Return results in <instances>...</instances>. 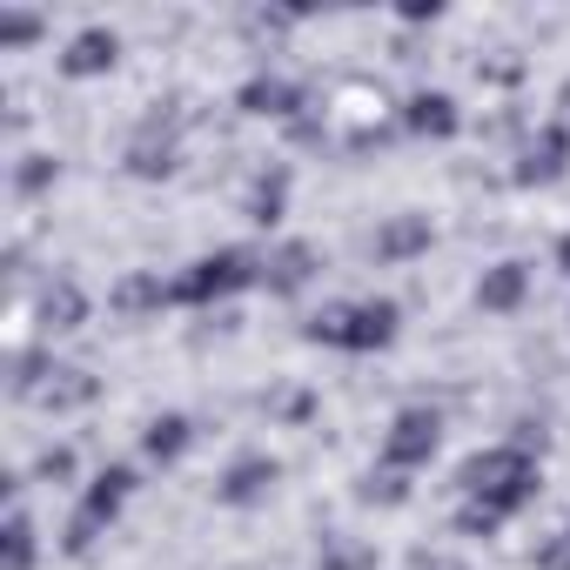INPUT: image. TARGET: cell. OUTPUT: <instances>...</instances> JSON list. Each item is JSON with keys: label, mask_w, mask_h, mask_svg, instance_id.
Wrapping results in <instances>:
<instances>
[{"label": "cell", "mask_w": 570, "mask_h": 570, "mask_svg": "<svg viewBox=\"0 0 570 570\" xmlns=\"http://www.w3.org/2000/svg\"><path fill=\"white\" fill-rule=\"evenodd\" d=\"M101 543H108V530H101L95 517H81V510H68V523L55 530V550H61L68 563H88V557H95Z\"/></svg>", "instance_id": "cell-26"}, {"label": "cell", "mask_w": 570, "mask_h": 570, "mask_svg": "<svg viewBox=\"0 0 570 570\" xmlns=\"http://www.w3.org/2000/svg\"><path fill=\"white\" fill-rule=\"evenodd\" d=\"M88 323H95V296L81 289L75 275H48L41 289H35V303H28L35 343H61V336H75V330H88Z\"/></svg>", "instance_id": "cell-8"}, {"label": "cell", "mask_w": 570, "mask_h": 570, "mask_svg": "<svg viewBox=\"0 0 570 570\" xmlns=\"http://www.w3.org/2000/svg\"><path fill=\"white\" fill-rule=\"evenodd\" d=\"M323 282V248L309 242V235H275L268 248H262V296H275V303H296V296H309Z\"/></svg>", "instance_id": "cell-6"}, {"label": "cell", "mask_w": 570, "mask_h": 570, "mask_svg": "<svg viewBox=\"0 0 570 570\" xmlns=\"http://www.w3.org/2000/svg\"><path fill=\"white\" fill-rule=\"evenodd\" d=\"M235 115L289 128L296 115H309V88H303L296 75H282V68H255V75H248V81L235 88Z\"/></svg>", "instance_id": "cell-11"}, {"label": "cell", "mask_w": 570, "mask_h": 570, "mask_svg": "<svg viewBox=\"0 0 570 570\" xmlns=\"http://www.w3.org/2000/svg\"><path fill=\"white\" fill-rule=\"evenodd\" d=\"M289 202H296V168H289V161H262V168L242 181V222L262 228L268 242L282 235V222H289Z\"/></svg>", "instance_id": "cell-14"}, {"label": "cell", "mask_w": 570, "mask_h": 570, "mask_svg": "<svg viewBox=\"0 0 570 570\" xmlns=\"http://www.w3.org/2000/svg\"><path fill=\"white\" fill-rule=\"evenodd\" d=\"M450 523H456V537H476V543H490V537H503V530H510V517H503V510H490V503H470V497H456Z\"/></svg>", "instance_id": "cell-27"}, {"label": "cell", "mask_w": 570, "mask_h": 570, "mask_svg": "<svg viewBox=\"0 0 570 570\" xmlns=\"http://www.w3.org/2000/svg\"><path fill=\"white\" fill-rule=\"evenodd\" d=\"M95 396H101V376H95V370H81V363H55L28 403L48 410V416H81V410H95Z\"/></svg>", "instance_id": "cell-19"}, {"label": "cell", "mask_w": 570, "mask_h": 570, "mask_svg": "<svg viewBox=\"0 0 570 570\" xmlns=\"http://www.w3.org/2000/svg\"><path fill=\"white\" fill-rule=\"evenodd\" d=\"M41 523L28 503H8L0 510V570H41Z\"/></svg>", "instance_id": "cell-20"}, {"label": "cell", "mask_w": 570, "mask_h": 570, "mask_svg": "<svg viewBox=\"0 0 570 570\" xmlns=\"http://www.w3.org/2000/svg\"><path fill=\"white\" fill-rule=\"evenodd\" d=\"M530 289H537V268H530L523 255H497V262H483L470 303H476L483 316H517V309L530 303Z\"/></svg>", "instance_id": "cell-16"}, {"label": "cell", "mask_w": 570, "mask_h": 570, "mask_svg": "<svg viewBox=\"0 0 570 570\" xmlns=\"http://www.w3.org/2000/svg\"><path fill=\"white\" fill-rule=\"evenodd\" d=\"M195 443H202V430H195L188 410H155V416L141 423V463H148V470H175V463H188Z\"/></svg>", "instance_id": "cell-18"}, {"label": "cell", "mask_w": 570, "mask_h": 570, "mask_svg": "<svg viewBox=\"0 0 570 570\" xmlns=\"http://www.w3.org/2000/svg\"><path fill=\"white\" fill-rule=\"evenodd\" d=\"M563 537H570V523H563Z\"/></svg>", "instance_id": "cell-36"}, {"label": "cell", "mask_w": 570, "mask_h": 570, "mask_svg": "<svg viewBox=\"0 0 570 570\" xmlns=\"http://www.w3.org/2000/svg\"><path fill=\"white\" fill-rule=\"evenodd\" d=\"M28 483H41V490H75L81 497V456H75V443H48V450H35V463H28Z\"/></svg>", "instance_id": "cell-24"}, {"label": "cell", "mask_w": 570, "mask_h": 570, "mask_svg": "<svg viewBox=\"0 0 570 570\" xmlns=\"http://www.w3.org/2000/svg\"><path fill=\"white\" fill-rule=\"evenodd\" d=\"M282 483V456L268 450H235L222 470H215V503L222 510H262Z\"/></svg>", "instance_id": "cell-13"}, {"label": "cell", "mask_w": 570, "mask_h": 570, "mask_svg": "<svg viewBox=\"0 0 570 570\" xmlns=\"http://www.w3.org/2000/svg\"><path fill=\"white\" fill-rule=\"evenodd\" d=\"M55 363H61V356H55V343H14V350H8V396H14V403H28Z\"/></svg>", "instance_id": "cell-23"}, {"label": "cell", "mask_w": 570, "mask_h": 570, "mask_svg": "<svg viewBox=\"0 0 570 570\" xmlns=\"http://www.w3.org/2000/svg\"><path fill=\"white\" fill-rule=\"evenodd\" d=\"M356 497H363V503H383V510H396V503H410V476L376 463V470L363 476V490H356Z\"/></svg>", "instance_id": "cell-29"}, {"label": "cell", "mask_w": 570, "mask_h": 570, "mask_svg": "<svg viewBox=\"0 0 570 570\" xmlns=\"http://www.w3.org/2000/svg\"><path fill=\"white\" fill-rule=\"evenodd\" d=\"M403 336V303L396 296H336L303 316V343L336 350V356H383Z\"/></svg>", "instance_id": "cell-1"}, {"label": "cell", "mask_w": 570, "mask_h": 570, "mask_svg": "<svg viewBox=\"0 0 570 570\" xmlns=\"http://www.w3.org/2000/svg\"><path fill=\"white\" fill-rule=\"evenodd\" d=\"M141 483H148V463H128V456H108V463H95V470H88V483H81V497H75V510H81V517H95L101 530H115V523L128 517V503L141 497Z\"/></svg>", "instance_id": "cell-9"}, {"label": "cell", "mask_w": 570, "mask_h": 570, "mask_svg": "<svg viewBox=\"0 0 570 570\" xmlns=\"http://www.w3.org/2000/svg\"><path fill=\"white\" fill-rule=\"evenodd\" d=\"M550 268H557V275H563V282H570V228H563V235H557V242H550Z\"/></svg>", "instance_id": "cell-34"}, {"label": "cell", "mask_w": 570, "mask_h": 570, "mask_svg": "<svg viewBox=\"0 0 570 570\" xmlns=\"http://www.w3.org/2000/svg\"><path fill=\"white\" fill-rule=\"evenodd\" d=\"M248 289H262V248H248V242L202 248L195 262L175 268V309H228Z\"/></svg>", "instance_id": "cell-3"}, {"label": "cell", "mask_w": 570, "mask_h": 570, "mask_svg": "<svg viewBox=\"0 0 570 570\" xmlns=\"http://www.w3.org/2000/svg\"><path fill=\"white\" fill-rule=\"evenodd\" d=\"M430 248H436V222H430V215H416V208L383 215V222H376V235H370V255H376L383 268H410V262H423Z\"/></svg>", "instance_id": "cell-17"}, {"label": "cell", "mask_w": 570, "mask_h": 570, "mask_svg": "<svg viewBox=\"0 0 570 570\" xmlns=\"http://www.w3.org/2000/svg\"><path fill=\"white\" fill-rule=\"evenodd\" d=\"M410 570H470V557H456V550H416Z\"/></svg>", "instance_id": "cell-32"}, {"label": "cell", "mask_w": 570, "mask_h": 570, "mask_svg": "<svg viewBox=\"0 0 570 570\" xmlns=\"http://www.w3.org/2000/svg\"><path fill=\"white\" fill-rule=\"evenodd\" d=\"M55 188H61V155H48V148H21L14 168H8V195L28 208V202H48Z\"/></svg>", "instance_id": "cell-21"}, {"label": "cell", "mask_w": 570, "mask_h": 570, "mask_svg": "<svg viewBox=\"0 0 570 570\" xmlns=\"http://www.w3.org/2000/svg\"><path fill=\"white\" fill-rule=\"evenodd\" d=\"M456 497H470V503H490V510H503L510 523L543 497V456H530V450H517V443H483V450H470L463 463H456Z\"/></svg>", "instance_id": "cell-2"}, {"label": "cell", "mask_w": 570, "mask_h": 570, "mask_svg": "<svg viewBox=\"0 0 570 570\" xmlns=\"http://www.w3.org/2000/svg\"><path fill=\"white\" fill-rule=\"evenodd\" d=\"M396 135H410V141H430V148H443V141H463L470 135V115H463V101L450 95V88H436V81H423V88H410L396 108Z\"/></svg>", "instance_id": "cell-5"}, {"label": "cell", "mask_w": 570, "mask_h": 570, "mask_svg": "<svg viewBox=\"0 0 570 570\" xmlns=\"http://www.w3.org/2000/svg\"><path fill=\"white\" fill-rule=\"evenodd\" d=\"M436 456H443V410H430V403H403V410L383 423V436H376V463H383V470L423 476Z\"/></svg>", "instance_id": "cell-4"}, {"label": "cell", "mask_w": 570, "mask_h": 570, "mask_svg": "<svg viewBox=\"0 0 570 570\" xmlns=\"http://www.w3.org/2000/svg\"><path fill=\"white\" fill-rule=\"evenodd\" d=\"M168 309H175V275L128 268L108 282V316H121V323H161Z\"/></svg>", "instance_id": "cell-15"}, {"label": "cell", "mask_w": 570, "mask_h": 570, "mask_svg": "<svg viewBox=\"0 0 570 570\" xmlns=\"http://www.w3.org/2000/svg\"><path fill=\"white\" fill-rule=\"evenodd\" d=\"M121 28H108V21H81L61 48H55V75L61 81H108L115 68H121Z\"/></svg>", "instance_id": "cell-10"}, {"label": "cell", "mask_w": 570, "mask_h": 570, "mask_svg": "<svg viewBox=\"0 0 570 570\" xmlns=\"http://www.w3.org/2000/svg\"><path fill=\"white\" fill-rule=\"evenodd\" d=\"M55 35V21L41 8H21V0H0V55H35Z\"/></svg>", "instance_id": "cell-22"}, {"label": "cell", "mask_w": 570, "mask_h": 570, "mask_svg": "<svg viewBox=\"0 0 570 570\" xmlns=\"http://www.w3.org/2000/svg\"><path fill=\"white\" fill-rule=\"evenodd\" d=\"M563 175H570V128H563L557 115H543V121L523 135V148L510 155V188L537 195V188H557Z\"/></svg>", "instance_id": "cell-7"}, {"label": "cell", "mask_w": 570, "mask_h": 570, "mask_svg": "<svg viewBox=\"0 0 570 570\" xmlns=\"http://www.w3.org/2000/svg\"><path fill=\"white\" fill-rule=\"evenodd\" d=\"M309 410H316V396H309V390H289V396L275 403V416H282V423H303Z\"/></svg>", "instance_id": "cell-33"}, {"label": "cell", "mask_w": 570, "mask_h": 570, "mask_svg": "<svg viewBox=\"0 0 570 570\" xmlns=\"http://www.w3.org/2000/svg\"><path fill=\"white\" fill-rule=\"evenodd\" d=\"M550 115H557V121H563V128H570V81H563V88H557V95H550Z\"/></svg>", "instance_id": "cell-35"}, {"label": "cell", "mask_w": 570, "mask_h": 570, "mask_svg": "<svg viewBox=\"0 0 570 570\" xmlns=\"http://www.w3.org/2000/svg\"><path fill=\"white\" fill-rule=\"evenodd\" d=\"M121 175L128 181H175L181 175V128L148 115L128 141H121Z\"/></svg>", "instance_id": "cell-12"}, {"label": "cell", "mask_w": 570, "mask_h": 570, "mask_svg": "<svg viewBox=\"0 0 570 570\" xmlns=\"http://www.w3.org/2000/svg\"><path fill=\"white\" fill-rule=\"evenodd\" d=\"M523 75H530V61H523V55H510V48L476 55V81H483V88H517Z\"/></svg>", "instance_id": "cell-28"}, {"label": "cell", "mask_w": 570, "mask_h": 570, "mask_svg": "<svg viewBox=\"0 0 570 570\" xmlns=\"http://www.w3.org/2000/svg\"><path fill=\"white\" fill-rule=\"evenodd\" d=\"M443 14H450L443 0H403V8H396V21H403V28H436Z\"/></svg>", "instance_id": "cell-31"}, {"label": "cell", "mask_w": 570, "mask_h": 570, "mask_svg": "<svg viewBox=\"0 0 570 570\" xmlns=\"http://www.w3.org/2000/svg\"><path fill=\"white\" fill-rule=\"evenodd\" d=\"M316 570H376V543H363L350 530H330L323 550H316Z\"/></svg>", "instance_id": "cell-25"}, {"label": "cell", "mask_w": 570, "mask_h": 570, "mask_svg": "<svg viewBox=\"0 0 570 570\" xmlns=\"http://www.w3.org/2000/svg\"><path fill=\"white\" fill-rule=\"evenodd\" d=\"M530 570H570V537H563V530L543 537V543L530 550Z\"/></svg>", "instance_id": "cell-30"}]
</instances>
